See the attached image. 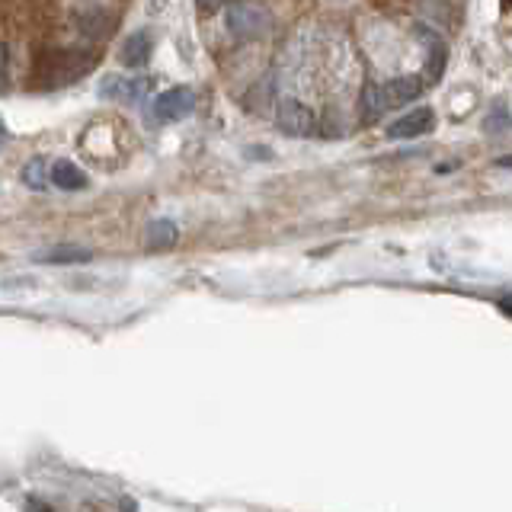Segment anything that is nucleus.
<instances>
[{"label":"nucleus","instance_id":"obj_16","mask_svg":"<svg viewBox=\"0 0 512 512\" xmlns=\"http://www.w3.org/2000/svg\"><path fill=\"white\" fill-rule=\"evenodd\" d=\"M224 4H234V0H199V7H202V10H218V7H224Z\"/></svg>","mask_w":512,"mask_h":512},{"label":"nucleus","instance_id":"obj_10","mask_svg":"<svg viewBox=\"0 0 512 512\" xmlns=\"http://www.w3.org/2000/svg\"><path fill=\"white\" fill-rule=\"evenodd\" d=\"M48 176H52V183L64 192H77V189L87 186V173L77 164H71V160H58V164H52Z\"/></svg>","mask_w":512,"mask_h":512},{"label":"nucleus","instance_id":"obj_19","mask_svg":"<svg viewBox=\"0 0 512 512\" xmlns=\"http://www.w3.org/2000/svg\"><path fill=\"white\" fill-rule=\"evenodd\" d=\"M503 311H509V314H512V304H506V308H503Z\"/></svg>","mask_w":512,"mask_h":512},{"label":"nucleus","instance_id":"obj_7","mask_svg":"<svg viewBox=\"0 0 512 512\" xmlns=\"http://www.w3.org/2000/svg\"><path fill=\"white\" fill-rule=\"evenodd\" d=\"M154 55V39H151V32H135V36H128L119 48V58L125 68H144V64L151 61Z\"/></svg>","mask_w":512,"mask_h":512},{"label":"nucleus","instance_id":"obj_2","mask_svg":"<svg viewBox=\"0 0 512 512\" xmlns=\"http://www.w3.org/2000/svg\"><path fill=\"white\" fill-rule=\"evenodd\" d=\"M375 87H378V100H381L384 112H388V109H397V106H407L413 100H420L426 80L416 77V74H400V77L381 80V84H375Z\"/></svg>","mask_w":512,"mask_h":512},{"label":"nucleus","instance_id":"obj_13","mask_svg":"<svg viewBox=\"0 0 512 512\" xmlns=\"http://www.w3.org/2000/svg\"><path fill=\"white\" fill-rule=\"evenodd\" d=\"M20 180H23L29 189H45V186H48V167H45V160H42V157H32L29 164L23 167Z\"/></svg>","mask_w":512,"mask_h":512},{"label":"nucleus","instance_id":"obj_3","mask_svg":"<svg viewBox=\"0 0 512 512\" xmlns=\"http://www.w3.org/2000/svg\"><path fill=\"white\" fill-rule=\"evenodd\" d=\"M276 122L292 138H311L317 132V116L311 112V106H304L298 100H282L276 109Z\"/></svg>","mask_w":512,"mask_h":512},{"label":"nucleus","instance_id":"obj_17","mask_svg":"<svg viewBox=\"0 0 512 512\" xmlns=\"http://www.w3.org/2000/svg\"><path fill=\"white\" fill-rule=\"evenodd\" d=\"M4 141H7V125H4V119H0V148H4Z\"/></svg>","mask_w":512,"mask_h":512},{"label":"nucleus","instance_id":"obj_14","mask_svg":"<svg viewBox=\"0 0 512 512\" xmlns=\"http://www.w3.org/2000/svg\"><path fill=\"white\" fill-rule=\"evenodd\" d=\"M7 87H10V55H7V48L0 45V93Z\"/></svg>","mask_w":512,"mask_h":512},{"label":"nucleus","instance_id":"obj_9","mask_svg":"<svg viewBox=\"0 0 512 512\" xmlns=\"http://www.w3.org/2000/svg\"><path fill=\"white\" fill-rule=\"evenodd\" d=\"M90 250L87 247H74V244H58L36 253V263H48V266H74V263H87Z\"/></svg>","mask_w":512,"mask_h":512},{"label":"nucleus","instance_id":"obj_8","mask_svg":"<svg viewBox=\"0 0 512 512\" xmlns=\"http://www.w3.org/2000/svg\"><path fill=\"white\" fill-rule=\"evenodd\" d=\"M90 68H93V58H84L77 52H61V55H55V71L48 77H52L55 84H71L74 77H80Z\"/></svg>","mask_w":512,"mask_h":512},{"label":"nucleus","instance_id":"obj_11","mask_svg":"<svg viewBox=\"0 0 512 512\" xmlns=\"http://www.w3.org/2000/svg\"><path fill=\"white\" fill-rule=\"evenodd\" d=\"M176 224L167 221V218H160V221H151L148 224V234H144V244H148L151 253H164L176 244Z\"/></svg>","mask_w":512,"mask_h":512},{"label":"nucleus","instance_id":"obj_1","mask_svg":"<svg viewBox=\"0 0 512 512\" xmlns=\"http://www.w3.org/2000/svg\"><path fill=\"white\" fill-rule=\"evenodd\" d=\"M224 20H228V32L234 39H260L272 29V13L260 4H247V0H234Z\"/></svg>","mask_w":512,"mask_h":512},{"label":"nucleus","instance_id":"obj_15","mask_svg":"<svg viewBox=\"0 0 512 512\" xmlns=\"http://www.w3.org/2000/svg\"><path fill=\"white\" fill-rule=\"evenodd\" d=\"M426 4H429L432 13H439V7H448V23H452V7H455L458 13L464 10V0H426Z\"/></svg>","mask_w":512,"mask_h":512},{"label":"nucleus","instance_id":"obj_6","mask_svg":"<svg viewBox=\"0 0 512 512\" xmlns=\"http://www.w3.org/2000/svg\"><path fill=\"white\" fill-rule=\"evenodd\" d=\"M148 87H151L148 77H106L100 84V96L116 103H135V100H144Z\"/></svg>","mask_w":512,"mask_h":512},{"label":"nucleus","instance_id":"obj_18","mask_svg":"<svg viewBox=\"0 0 512 512\" xmlns=\"http://www.w3.org/2000/svg\"><path fill=\"white\" fill-rule=\"evenodd\" d=\"M496 167H512V154H509V157H500V160H496Z\"/></svg>","mask_w":512,"mask_h":512},{"label":"nucleus","instance_id":"obj_4","mask_svg":"<svg viewBox=\"0 0 512 512\" xmlns=\"http://www.w3.org/2000/svg\"><path fill=\"white\" fill-rule=\"evenodd\" d=\"M196 109V93L189 87H170L154 100V119L157 122H180L186 116H192Z\"/></svg>","mask_w":512,"mask_h":512},{"label":"nucleus","instance_id":"obj_5","mask_svg":"<svg viewBox=\"0 0 512 512\" xmlns=\"http://www.w3.org/2000/svg\"><path fill=\"white\" fill-rule=\"evenodd\" d=\"M432 128H436V112H432V106H416V109L404 112V116L391 122L388 138L391 141H410V138L429 135Z\"/></svg>","mask_w":512,"mask_h":512},{"label":"nucleus","instance_id":"obj_12","mask_svg":"<svg viewBox=\"0 0 512 512\" xmlns=\"http://www.w3.org/2000/svg\"><path fill=\"white\" fill-rule=\"evenodd\" d=\"M416 36H420V39L429 45V52H432V68H426V84H436V77H439L442 68H445V42H442L432 29H426V26L416 29Z\"/></svg>","mask_w":512,"mask_h":512}]
</instances>
